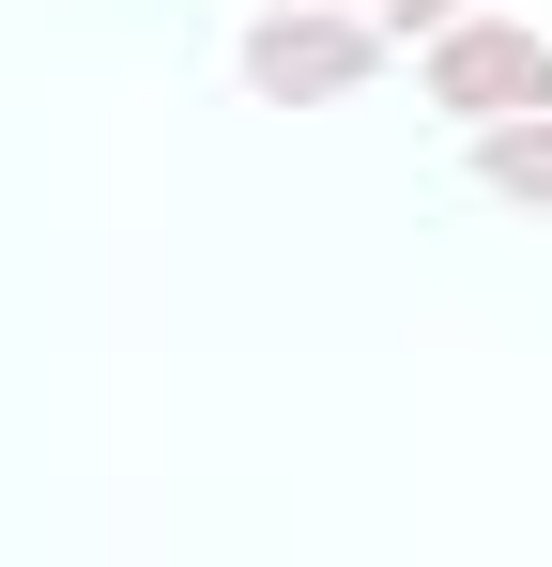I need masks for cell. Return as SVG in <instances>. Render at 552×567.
I'll use <instances>...</instances> for the list:
<instances>
[{
    "instance_id": "5",
    "label": "cell",
    "mask_w": 552,
    "mask_h": 567,
    "mask_svg": "<svg viewBox=\"0 0 552 567\" xmlns=\"http://www.w3.org/2000/svg\"><path fill=\"white\" fill-rule=\"evenodd\" d=\"M262 16H323V0H262Z\"/></svg>"
},
{
    "instance_id": "4",
    "label": "cell",
    "mask_w": 552,
    "mask_h": 567,
    "mask_svg": "<svg viewBox=\"0 0 552 567\" xmlns=\"http://www.w3.org/2000/svg\"><path fill=\"white\" fill-rule=\"evenodd\" d=\"M354 16H368V31H384V47H446V31H460V16H476V0H354Z\"/></svg>"
},
{
    "instance_id": "3",
    "label": "cell",
    "mask_w": 552,
    "mask_h": 567,
    "mask_svg": "<svg viewBox=\"0 0 552 567\" xmlns=\"http://www.w3.org/2000/svg\"><path fill=\"white\" fill-rule=\"evenodd\" d=\"M476 185H491V199H522V215H552V107L476 138Z\"/></svg>"
},
{
    "instance_id": "2",
    "label": "cell",
    "mask_w": 552,
    "mask_h": 567,
    "mask_svg": "<svg viewBox=\"0 0 552 567\" xmlns=\"http://www.w3.org/2000/svg\"><path fill=\"white\" fill-rule=\"evenodd\" d=\"M368 62H384V31H368L354 0H323V16H246V93L262 107H338V93H368Z\"/></svg>"
},
{
    "instance_id": "1",
    "label": "cell",
    "mask_w": 552,
    "mask_h": 567,
    "mask_svg": "<svg viewBox=\"0 0 552 567\" xmlns=\"http://www.w3.org/2000/svg\"><path fill=\"white\" fill-rule=\"evenodd\" d=\"M415 93L446 107V123H476V138H491V123H538V107H552V31H522V16H460L446 47L415 62Z\"/></svg>"
}]
</instances>
